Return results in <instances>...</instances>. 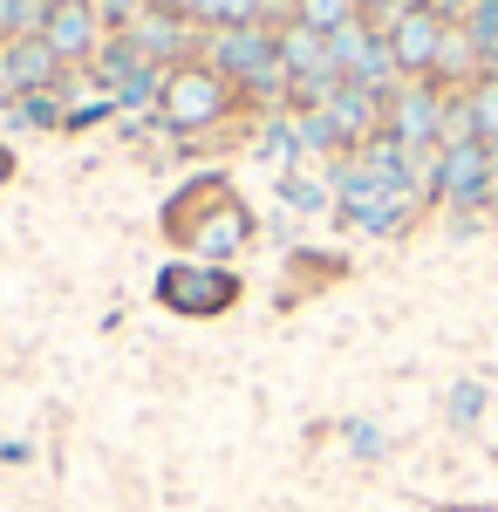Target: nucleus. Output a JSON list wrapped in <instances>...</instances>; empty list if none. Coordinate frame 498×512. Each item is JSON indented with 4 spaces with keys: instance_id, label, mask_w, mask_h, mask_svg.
<instances>
[{
    "instance_id": "ddd939ff",
    "label": "nucleus",
    "mask_w": 498,
    "mask_h": 512,
    "mask_svg": "<svg viewBox=\"0 0 498 512\" xmlns=\"http://www.w3.org/2000/svg\"><path fill=\"white\" fill-rule=\"evenodd\" d=\"M478 410H485V390H478V383H458V390H451V424L471 431V424H478Z\"/></svg>"
},
{
    "instance_id": "6ab92c4d",
    "label": "nucleus",
    "mask_w": 498,
    "mask_h": 512,
    "mask_svg": "<svg viewBox=\"0 0 498 512\" xmlns=\"http://www.w3.org/2000/svg\"><path fill=\"white\" fill-rule=\"evenodd\" d=\"M355 7H383V0H355Z\"/></svg>"
},
{
    "instance_id": "f257e3e1",
    "label": "nucleus",
    "mask_w": 498,
    "mask_h": 512,
    "mask_svg": "<svg viewBox=\"0 0 498 512\" xmlns=\"http://www.w3.org/2000/svg\"><path fill=\"white\" fill-rule=\"evenodd\" d=\"M157 233L171 239V246H185L192 260H205V267H226V260H239V253L253 246L260 219H253L246 198L232 192L226 171H205V178H185L178 192L164 198Z\"/></svg>"
},
{
    "instance_id": "7ed1b4c3",
    "label": "nucleus",
    "mask_w": 498,
    "mask_h": 512,
    "mask_svg": "<svg viewBox=\"0 0 498 512\" xmlns=\"http://www.w3.org/2000/svg\"><path fill=\"white\" fill-rule=\"evenodd\" d=\"M151 294H157V308H171V315L212 321L226 308H239V274L232 267H205V260H171V267H157Z\"/></svg>"
},
{
    "instance_id": "f3484780",
    "label": "nucleus",
    "mask_w": 498,
    "mask_h": 512,
    "mask_svg": "<svg viewBox=\"0 0 498 512\" xmlns=\"http://www.w3.org/2000/svg\"><path fill=\"white\" fill-rule=\"evenodd\" d=\"M55 7H96V0H55Z\"/></svg>"
},
{
    "instance_id": "423d86ee",
    "label": "nucleus",
    "mask_w": 498,
    "mask_h": 512,
    "mask_svg": "<svg viewBox=\"0 0 498 512\" xmlns=\"http://www.w3.org/2000/svg\"><path fill=\"white\" fill-rule=\"evenodd\" d=\"M383 130L403 151H437V130H444V89L437 82H403L383 110Z\"/></svg>"
},
{
    "instance_id": "4468645a",
    "label": "nucleus",
    "mask_w": 498,
    "mask_h": 512,
    "mask_svg": "<svg viewBox=\"0 0 498 512\" xmlns=\"http://www.w3.org/2000/svg\"><path fill=\"white\" fill-rule=\"evenodd\" d=\"M21 117L28 123H62V110H55V96H21Z\"/></svg>"
},
{
    "instance_id": "9b49d317",
    "label": "nucleus",
    "mask_w": 498,
    "mask_h": 512,
    "mask_svg": "<svg viewBox=\"0 0 498 512\" xmlns=\"http://www.w3.org/2000/svg\"><path fill=\"white\" fill-rule=\"evenodd\" d=\"M294 21L314 28V35H335L348 21H362V7H355V0H294Z\"/></svg>"
},
{
    "instance_id": "2eb2a0df",
    "label": "nucleus",
    "mask_w": 498,
    "mask_h": 512,
    "mask_svg": "<svg viewBox=\"0 0 498 512\" xmlns=\"http://www.w3.org/2000/svg\"><path fill=\"white\" fill-rule=\"evenodd\" d=\"M423 7H430V14H444V21H458V14L471 7V0H423Z\"/></svg>"
},
{
    "instance_id": "9d476101",
    "label": "nucleus",
    "mask_w": 498,
    "mask_h": 512,
    "mask_svg": "<svg viewBox=\"0 0 498 512\" xmlns=\"http://www.w3.org/2000/svg\"><path fill=\"white\" fill-rule=\"evenodd\" d=\"M464 110H471V137H478L485 151H498V76L471 82V89H464Z\"/></svg>"
},
{
    "instance_id": "1a4fd4ad",
    "label": "nucleus",
    "mask_w": 498,
    "mask_h": 512,
    "mask_svg": "<svg viewBox=\"0 0 498 512\" xmlns=\"http://www.w3.org/2000/svg\"><path fill=\"white\" fill-rule=\"evenodd\" d=\"M273 48H280V69H287V82L335 76V69H328V35H314V28H301V21L273 28Z\"/></svg>"
},
{
    "instance_id": "39448f33",
    "label": "nucleus",
    "mask_w": 498,
    "mask_h": 512,
    "mask_svg": "<svg viewBox=\"0 0 498 512\" xmlns=\"http://www.w3.org/2000/svg\"><path fill=\"white\" fill-rule=\"evenodd\" d=\"M444 35H451V21L444 14H430L423 0H410V7H396L389 14V55H396V76L403 82H430V69H437V48H444Z\"/></svg>"
},
{
    "instance_id": "0eeeda50",
    "label": "nucleus",
    "mask_w": 498,
    "mask_h": 512,
    "mask_svg": "<svg viewBox=\"0 0 498 512\" xmlns=\"http://www.w3.org/2000/svg\"><path fill=\"white\" fill-rule=\"evenodd\" d=\"M69 62L48 48L41 35H28V41H7L0 48V82L14 89V96H41V89H55V76H62Z\"/></svg>"
},
{
    "instance_id": "aec40b11",
    "label": "nucleus",
    "mask_w": 498,
    "mask_h": 512,
    "mask_svg": "<svg viewBox=\"0 0 498 512\" xmlns=\"http://www.w3.org/2000/svg\"><path fill=\"white\" fill-rule=\"evenodd\" d=\"M0 48H7V41H0Z\"/></svg>"
},
{
    "instance_id": "dca6fc26",
    "label": "nucleus",
    "mask_w": 498,
    "mask_h": 512,
    "mask_svg": "<svg viewBox=\"0 0 498 512\" xmlns=\"http://www.w3.org/2000/svg\"><path fill=\"white\" fill-rule=\"evenodd\" d=\"M7 178H14V151L0 144V185H7Z\"/></svg>"
},
{
    "instance_id": "20e7f679",
    "label": "nucleus",
    "mask_w": 498,
    "mask_h": 512,
    "mask_svg": "<svg viewBox=\"0 0 498 512\" xmlns=\"http://www.w3.org/2000/svg\"><path fill=\"white\" fill-rule=\"evenodd\" d=\"M430 192L444 198L451 212H485V205H498V151H485L478 137L437 151V185Z\"/></svg>"
},
{
    "instance_id": "f8f14e48",
    "label": "nucleus",
    "mask_w": 498,
    "mask_h": 512,
    "mask_svg": "<svg viewBox=\"0 0 498 512\" xmlns=\"http://www.w3.org/2000/svg\"><path fill=\"white\" fill-rule=\"evenodd\" d=\"M280 198H287L294 212H321V205H328V185H314V178H294V171H287V178H280Z\"/></svg>"
},
{
    "instance_id": "f03ea898",
    "label": "nucleus",
    "mask_w": 498,
    "mask_h": 512,
    "mask_svg": "<svg viewBox=\"0 0 498 512\" xmlns=\"http://www.w3.org/2000/svg\"><path fill=\"white\" fill-rule=\"evenodd\" d=\"M232 103H239V89H232L205 55L164 69V82H157V123H164V130H212V123L232 117Z\"/></svg>"
},
{
    "instance_id": "a211bd4d",
    "label": "nucleus",
    "mask_w": 498,
    "mask_h": 512,
    "mask_svg": "<svg viewBox=\"0 0 498 512\" xmlns=\"http://www.w3.org/2000/svg\"><path fill=\"white\" fill-rule=\"evenodd\" d=\"M451 512H498V506H451Z\"/></svg>"
},
{
    "instance_id": "6e6552de",
    "label": "nucleus",
    "mask_w": 498,
    "mask_h": 512,
    "mask_svg": "<svg viewBox=\"0 0 498 512\" xmlns=\"http://www.w3.org/2000/svg\"><path fill=\"white\" fill-rule=\"evenodd\" d=\"M41 41H48L62 62H96V48H103V21H96V7H48Z\"/></svg>"
}]
</instances>
